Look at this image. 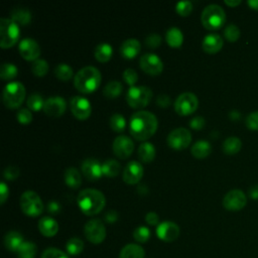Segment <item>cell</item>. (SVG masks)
Returning a JSON list of instances; mask_svg holds the SVG:
<instances>
[{
	"mask_svg": "<svg viewBox=\"0 0 258 258\" xmlns=\"http://www.w3.org/2000/svg\"><path fill=\"white\" fill-rule=\"evenodd\" d=\"M157 125V118L153 113L141 110L133 113L130 117L129 131L135 139L143 141L155 133Z\"/></svg>",
	"mask_w": 258,
	"mask_h": 258,
	"instance_id": "cell-1",
	"label": "cell"
},
{
	"mask_svg": "<svg viewBox=\"0 0 258 258\" xmlns=\"http://www.w3.org/2000/svg\"><path fill=\"white\" fill-rule=\"evenodd\" d=\"M80 210L87 216L99 214L106 205L105 196L98 189L85 188L80 191L77 198Z\"/></svg>",
	"mask_w": 258,
	"mask_h": 258,
	"instance_id": "cell-2",
	"label": "cell"
},
{
	"mask_svg": "<svg viewBox=\"0 0 258 258\" xmlns=\"http://www.w3.org/2000/svg\"><path fill=\"white\" fill-rule=\"evenodd\" d=\"M101 84L100 71L92 66H87L78 71L74 77L76 89L84 94L94 92Z\"/></svg>",
	"mask_w": 258,
	"mask_h": 258,
	"instance_id": "cell-3",
	"label": "cell"
},
{
	"mask_svg": "<svg viewBox=\"0 0 258 258\" xmlns=\"http://www.w3.org/2000/svg\"><path fill=\"white\" fill-rule=\"evenodd\" d=\"M201 21L204 27L209 30L221 28L226 21V13L218 4H210L206 6L201 15Z\"/></svg>",
	"mask_w": 258,
	"mask_h": 258,
	"instance_id": "cell-4",
	"label": "cell"
},
{
	"mask_svg": "<svg viewBox=\"0 0 258 258\" xmlns=\"http://www.w3.org/2000/svg\"><path fill=\"white\" fill-rule=\"evenodd\" d=\"M25 87L20 82H10L3 90V103L7 108H18L25 98Z\"/></svg>",
	"mask_w": 258,
	"mask_h": 258,
	"instance_id": "cell-5",
	"label": "cell"
},
{
	"mask_svg": "<svg viewBox=\"0 0 258 258\" xmlns=\"http://www.w3.org/2000/svg\"><path fill=\"white\" fill-rule=\"evenodd\" d=\"M0 46L2 48H9L13 46L19 37V27L11 18L0 19Z\"/></svg>",
	"mask_w": 258,
	"mask_h": 258,
	"instance_id": "cell-6",
	"label": "cell"
},
{
	"mask_svg": "<svg viewBox=\"0 0 258 258\" xmlns=\"http://www.w3.org/2000/svg\"><path fill=\"white\" fill-rule=\"evenodd\" d=\"M152 98V91L146 86L130 87L126 94V100L130 107L135 109L144 108Z\"/></svg>",
	"mask_w": 258,
	"mask_h": 258,
	"instance_id": "cell-7",
	"label": "cell"
},
{
	"mask_svg": "<svg viewBox=\"0 0 258 258\" xmlns=\"http://www.w3.org/2000/svg\"><path fill=\"white\" fill-rule=\"evenodd\" d=\"M20 207L22 212L29 217H37L43 210L41 199L33 190H26L21 195Z\"/></svg>",
	"mask_w": 258,
	"mask_h": 258,
	"instance_id": "cell-8",
	"label": "cell"
},
{
	"mask_svg": "<svg viewBox=\"0 0 258 258\" xmlns=\"http://www.w3.org/2000/svg\"><path fill=\"white\" fill-rule=\"evenodd\" d=\"M199 106V100L194 93H181L174 101V110L178 115L185 116L194 113Z\"/></svg>",
	"mask_w": 258,
	"mask_h": 258,
	"instance_id": "cell-9",
	"label": "cell"
},
{
	"mask_svg": "<svg viewBox=\"0 0 258 258\" xmlns=\"http://www.w3.org/2000/svg\"><path fill=\"white\" fill-rule=\"evenodd\" d=\"M84 233L91 243L100 244L106 237V228L101 220L92 219L86 223Z\"/></svg>",
	"mask_w": 258,
	"mask_h": 258,
	"instance_id": "cell-10",
	"label": "cell"
},
{
	"mask_svg": "<svg viewBox=\"0 0 258 258\" xmlns=\"http://www.w3.org/2000/svg\"><path fill=\"white\" fill-rule=\"evenodd\" d=\"M166 141L171 148L180 150L189 145L191 141V134L186 128L178 127L169 132Z\"/></svg>",
	"mask_w": 258,
	"mask_h": 258,
	"instance_id": "cell-11",
	"label": "cell"
},
{
	"mask_svg": "<svg viewBox=\"0 0 258 258\" xmlns=\"http://www.w3.org/2000/svg\"><path fill=\"white\" fill-rule=\"evenodd\" d=\"M247 204V198L241 189H232L228 191L223 199V206L228 211H240Z\"/></svg>",
	"mask_w": 258,
	"mask_h": 258,
	"instance_id": "cell-12",
	"label": "cell"
},
{
	"mask_svg": "<svg viewBox=\"0 0 258 258\" xmlns=\"http://www.w3.org/2000/svg\"><path fill=\"white\" fill-rule=\"evenodd\" d=\"M139 64L146 74L151 76L159 75L163 70V62L160 57L151 52L144 53L139 59Z\"/></svg>",
	"mask_w": 258,
	"mask_h": 258,
	"instance_id": "cell-13",
	"label": "cell"
},
{
	"mask_svg": "<svg viewBox=\"0 0 258 258\" xmlns=\"http://www.w3.org/2000/svg\"><path fill=\"white\" fill-rule=\"evenodd\" d=\"M70 108L73 115L80 120H86L90 117L92 112L90 101L81 96H74L71 98Z\"/></svg>",
	"mask_w": 258,
	"mask_h": 258,
	"instance_id": "cell-14",
	"label": "cell"
},
{
	"mask_svg": "<svg viewBox=\"0 0 258 258\" xmlns=\"http://www.w3.org/2000/svg\"><path fill=\"white\" fill-rule=\"evenodd\" d=\"M112 148L116 156L121 159H125L132 154L134 150V143L130 137L120 135L114 139Z\"/></svg>",
	"mask_w": 258,
	"mask_h": 258,
	"instance_id": "cell-15",
	"label": "cell"
},
{
	"mask_svg": "<svg viewBox=\"0 0 258 258\" xmlns=\"http://www.w3.org/2000/svg\"><path fill=\"white\" fill-rule=\"evenodd\" d=\"M67 108L66 100L60 96H52L44 100L43 111L46 115L51 117L61 116Z\"/></svg>",
	"mask_w": 258,
	"mask_h": 258,
	"instance_id": "cell-16",
	"label": "cell"
},
{
	"mask_svg": "<svg viewBox=\"0 0 258 258\" xmlns=\"http://www.w3.org/2000/svg\"><path fill=\"white\" fill-rule=\"evenodd\" d=\"M21 56L27 60H36L40 54V47L33 38H23L18 45Z\"/></svg>",
	"mask_w": 258,
	"mask_h": 258,
	"instance_id": "cell-17",
	"label": "cell"
},
{
	"mask_svg": "<svg viewBox=\"0 0 258 258\" xmlns=\"http://www.w3.org/2000/svg\"><path fill=\"white\" fill-rule=\"evenodd\" d=\"M157 237L165 242H172L177 239L179 235V227L170 221H164L158 224L156 228Z\"/></svg>",
	"mask_w": 258,
	"mask_h": 258,
	"instance_id": "cell-18",
	"label": "cell"
},
{
	"mask_svg": "<svg viewBox=\"0 0 258 258\" xmlns=\"http://www.w3.org/2000/svg\"><path fill=\"white\" fill-rule=\"evenodd\" d=\"M143 176V166L136 160L129 161L123 170V179L128 184L137 183Z\"/></svg>",
	"mask_w": 258,
	"mask_h": 258,
	"instance_id": "cell-19",
	"label": "cell"
},
{
	"mask_svg": "<svg viewBox=\"0 0 258 258\" xmlns=\"http://www.w3.org/2000/svg\"><path fill=\"white\" fill-rule=\"evenodd\" d=\"M81 170L85 177L90 180L99 179L103 172H102V165L100 164L99 160L95 158H87L81 164Z\"/></svg>",
	"mask_w": 258,
	"mask_h": 258,
	"instance_id": "cell-20",
	"label": "cell"
},
{
	"mask_svg": "<svg viewBox=\"0 0 258 258\" xmlns=\"http://www.w3.org/2000/svg\"><path fill=\"white\" fill-rule=\"evenodd\" d=\"M224 41L218 33L207 34L202 42L203 49L208 53H216L223 47Z\"/></svg>",
	"mask_w": 258,
	"mask_h": 258,
	"instance_id": "cell-21",
	"label": "cell"
},
{
	"mask_svg": "<svg viewBox=\"0 0 258 258\" xmlns=\"http://www.w3.org/2000/svg\"><path fill=\"white\" fill-rule=\"evenodd\" d=\"M141 44L135 38H128L124 40L120 46V53L124 58H134L140 51Z\"/></svg>",
	"mask_w": 258,
	"mask_h": 258,
	"instance_id": "cell-22",
	"label": "cell"
},
{
	"mask_svg": "<svg viewBox=\"0 0 258 258\" xmlns=\"http://www.w3.org/2000/svg\"><path fill=\"white\" fill-rule=\"evenodd\" d=\"M38 230L45 237H53L58 231V224L50 217H42L38 221Z\"/></svg>",
	"mask_w": 258,
	"mask_h": 258,
	"instance_id": "cell-23",
	"label": "cell"
},
{
	"mask_svg": "<svg viewBox=\"0 0 258 258\" xmlns=\"http://www.w3.org/2000/svg\"><path fill=\"white\" fill-rule=\"evenodd\" d=\"M23 237L17 231H10L5 235L4 245L10 251H16L23 244Z\"/></svg>",
	"mask_w": 258,
	"mask_h": 258,
	"instance_id": "cell-24",
	"label": "cell"
},
{
	"mask_svg": "<svg viewBox=\"0 0 258 258\" xmlns=\"http://www.w3.org/2000/svg\"><path fill=\"white\" fill-rule=\"evenodd\" d=\"M144 249L137 244H127L121 251L119 258H144Z\"/></svg>",
	"mask_w": 258,
	"mask_h": 258,
	"instance_id": "cell-25",
	"label": "cell"
},
{
	"mask_svg": "<svg viewBox=\"0 0 258 258\" xmlns=\"http://www.w3.org/2000/svg\"><path fill=\"white\" fill-rule=\"evenodd\" d=\"M64 182L72 188H77L82 183V177L80 171L76 167H68L63 173Z\"/></svg>",
	"mask_w": 258,
	"mask_h": 258,
	"instance_id": "cell-26",
	"label": "cell"
},
{
	"mask_svg": "<svg viewBox=\"0 0 258 258\" xmlns=\"http://www.w3.org/2000/svg\"><path fill=\"white\" fill-rule=\"evenodd\" d=\"M11 19L16 22L17 24L26 25L31 20L30 11L24 7H15L11 10Z\"/></svg>",
	"mask_w": 258,
	"mask_h": 258,
	"instance_id": "cell-27",
	"label": "cell"
},
{
	"mask_svg": "<svg viewBox=\"0 0 258 258\" xmlns=\"http://www.w3.org/2000/svg\"><path fill=\"white\" fill-rule=\"evenodd\" d=\"M138 156L143 162H151L155 157V147L150 142H143L138 147Z\"/></svg>",
	"mask_w": 258,
	"mask_h": 258,
	"instance_id": "cell-28",
	"label": "cell"
},
{
	"mask_svg": "<svg viewBox=\"0 0 258 258\" xmlns=\"http://www.w3.org/2000/svg\"><path fill=\"white\" fill-rule=\"evenodd\" d=\"M212 146L207 140H198L190 148L191 154L197 158H204L211 153Z\"/></svg>",
	"mask_w": 258,
	"mask_h": 258,
	"instance_id": "cell-29",
	"label": "cell"
},
{
	"mask_svg": "<svg viewBox=\"0 0 258 258\" xmlns=\"http://www.w3.org/2000/svg\"><path fill=\"white\" fill-rule=\"evenodd\" d=\"M165 40L171 47H179L183 41V35L179 28L170 27L166 31Z\"/></svg>",
	"mask_w": 258,
	"mask_h": 258,
	"instance_id": "cell-30",
	"label": "cell"
},
{
	"mask_svg": "<svg viewBox=\"0 0 258 258\" xmlns=\"http://www.w3.org/2000/svg\"><path fill=\"white\" fill-rule=\"evenodd\" d=\"M241 147H242V142L236 136H230V137L226 138L222 145L223 151L229 155L238 153L240 151Z\"/></svg>",
	"mask_w": 258,
	"mask_h": 258,
	"instance_id": "cell-31",
	"label": "cell"
},
{
	"mask_svg": "<svg viewBox=\"0 0 258 258\" xmlns=\"http://www.w3.org/2000/svg\"><path fill=\"white\" fill-rule=\"evenodd\" d=\"M112 52H113L112 46L109 43L102 42L95 47L94 55L97 60H99L101 62H105L111 58Z\"/></svg>",
	"mask_w": 258,
	"mask_h": 258,
	"instance_id": "cell-32",
	"label": "cell"
},
{
	"mask_svg": "<svg viewBox=\"0 0 258 258\" xmlns=\"http://www.w3.org/2000/svg\"><path fill=\"white\" fill-rule=\"evenodd\" d=\"M120 169H121V165H120L119 161H117L116 159H113V158L107 159L102 164V172L104 175H106L108 177L117 176L118 173L120 172Z\"/></svg>",
	"mask_w": 258,
	"mask_h": 258,
	"instance_id": "cell-33",
	"label": "cell"
},
{
	"mask_svg": "<svg viewBox=\"0 0 258 258\" xmlns=\"http://www.w3.org/2000/svg\"><path fill=\"white\" fill-rule=\"evenodd\" d=\"M36 245L29 241H24L23 244L17 250V258H35Z\"/></svg>",
	"mask_w": 258,
	"mask_h": 258,
	"instance_id": "cell-34",
	"label": "cell"
},
{
	"mask_svg": "<svg viewBox=\"0 0 258 258\" xmlns=\"http://www.w3.org/2000/svg\"><path fill=\"white\" fill-rule=\"evenodd\" d=\"M122 90H123V86L119 81H110L105 86L103 90V94L105 95V97L109 99H114L121 94Z\"/></svg>",
	"mask_w": 258,
	"mask_h": 258,
	"instance_id": "cell-35",
	"label": "cell"
},
{
	"mask_svg": "<svg viewBox=\"0 0 258 258\" xmlns=\"http://www.w3.org/2000/svg\"><path fill=\"white\" fill-rule=\"evenodd\" d=\"M74 74L73 68L70 67L68 63H58L54 68V75L60 81H69L72 79Z\"/></svg>",
	"mask_w": 258,
	"mask_h": 258,
	"instance_id": "cell-36",
	"label": "cell"
},
{
	"mask_svg": "<svg viewBox=\"0 0 258 258\" xmlns=\"http://www.w3.org/2000/svg\"><path fill=\"white\" fill-rule=\"evenodd\" d=\"M66 249H67V252L70 254V255H79L83 249H84V242L77 238V237H74V238H71L68 242H67V245H66Z\"/></svg>",
	"mask_w": 258,
	"mask_h": 258,
	"instance_id": "cell-37",
	"label": "cell"
},
{
	"mask_svg": "<svg viewBox=\"0 0 258 258\" xmlns=\"http://www.w3.org/2000/svg\"><path fill=\"white\" fill-rule=\"evenodd\" d=\"M18 69L11 62H4L0 68V77L3 80H12L17 76Z\"/></svg>",
	"mask_w": 258,
	"mask_h": 258,
	"instance_id": "cell-38",
	"label": "cell"
},
{
	"mask_svg": "<svg viewBox=\"0 0 258 258\" xmlns=\"http://www.w3.org/2000/svg\"><path fill=\"white\" fill-rule=\"evenodd\" d=\"M110 127L115 132H122L126 127L125 118L119 113H114L110 117Z\"/></svg>",
	"mask_w": 258,
	"mask_h": 258,
	"instance_id": "cell-39",
	"label": "cell"
},
{
	"mask_svg": "<svg viewBox=\"0 0 258 258\" xmlns=\"http://www.w3.org/2000/svg\"><path fill=\"white\" fill-rule=\"evenodd\" d=\"M26 104H27V107H28L30 110H32V111H38V110H40L41 108H43L44 101H43L41 95H39V94H37V93H34V94H31V95L27 98Z\"/></svg>",
	"mask_w": 258,
	"mask_h": 258,
	"instance_id": "cell-40",
	"label": "cell"
},
{
	"mask_svg": "<svg viewBox=\"0 0 258 258\" xmlns=\"http://www.w3.org/2000/svg\"><path fill=\"white\" fill-rule=\"evenodd\" d=\"M31 71L35 76L42 77V76L46 75V73L48 71V63L45 59L37 58L36 60L33 61L32 66H31Z\"/></svg>",
	"mask_w": 258,
	"mask_h": 258,
	"instance_id": "cell-41",
	"label": "cell"
},
{
	"mask_svg": "<svg viewBox=\"0 0 258 258\" xmlns=\"http://www.w3.org/2000/svg\"><path fill=\"white\" fill-rule=\"evenodd\" d=\"M133 237L137 242L145 243L150 238V230L145 226H139L134 230Z\"/></svg>",
	"mask_w": 258,
	"mask_h": 258,
	"instance_id": "cell-42",
	"label": "cell"
},
{
	"mask_svg": "<svg viewBox=\"0 0 258 258\" xmlns=\"http://www.w3.org/2000/svg\"><path fill=\"white\" fill-rule=\"evenodd\" d=\"M224 35L228 41L234 42L238 40V38L240 37V29L237 25H235L234 23H231L226 26L224 30Z\"/></svg>",
	"mask_w": 258,
	"mask_h": 258,
	"instance_id": "cell-43",
	"label": "cell"
},
{
	"mask_svg": "<svg viewBox=\"0 0 258 258\" xmlns=\"http://www.w3.org/2000/svg\"><path fill=\"white\" fill-rule=\"evenodd\" d=\"M192 10V3L190 1H179L175 4V11L180 16H187Z\"/></svg>",
	"mask_w": 258,
	"mask_h": 258,
	"instance_id": "cell-44",
	"label": "cell"
},
{
	"mask_svg": "<svg viewBox=\"0 0 258 258\" xmlns=\"http://www.w3.org/2000/svg\"><path fill=\"white\" fill-rule=\"evenodd\" d=\"M145 45L148 47V48H156L158 47L160 44H161V36L157 33H150L148 34L146 37H145Z\"/></svg>",
	"mask_w": 258,
	"mask_h": 258,
	"instance_id": "cell-45",
	"label": "cell"
},
{
	"mask_svg": "<svg viewBox=\"0 0 258 258\" xmlns=\"http://www.w3.org/2000/svg\"><path fill=\"white\" fill-rule=\"evenodd\" d=\"M40 258H69L68 255L59 249L48 248L43 251Z\"/></svg>",
	"mask_w": 258,
	"mask_h": 258,
	"instance_id": "cell-46",
	"label": "cell"
},
{
	"mask_svg": "<svg viewBox=\"0 0 258 258\" xmlns=\"http://www.w3.org/2000/svg\"><path fill=\"white\" fill-rule=\"evenodd\" d=\"M123 80L125 81L126 84H128L129 86L133 87L134 84L137 82L138 80V75L136 73L135 70L133 69H126L124 72H123Z\"/></svg>",
	"mask_w": 258,
	"mask_h": 258,
	"instance_id": "cell-47",
	"label": "cell"
},
{
	"mask_svg": "<svg viewBox=\"0 0 258 258\" xmlns=\"http://www.w3.org/2000/svg\"><path fill=\"white\" fill-rule=\"evenodd\" d=\"M16 118L19 123L28 124L32 121V113L30 112V110H28L26 108H22L17 112Z\"/></svg>",
	"mask_w": 258,
	"mask_h": 258,
	"instance_id": "cell-48",
	"label": "cell"
},
{
	"mask_svg": "<svg viewBox=\"0 0 258 258\" xmlns=\"http://www.w3.org/2000/svg\"><path fill=\"white\" fill-rule=\"evenodd\" d=\"M245 124L250 130H258V111L251 112L246 117Z\"/></svg>",
	"mask_w": 258,
	"mask_h": 258,
	"instance_id": "cell-49",
	"label": "cell"
},
{
	"mask_svg": "<svg viewBox=\"0 0 258 258\" xmlns=\"http://www.w3.org/2000/svg\"><path fill=\"white\" fill-rule=\"evenodd\" d=\"M3 175H4V177H5L6 179H8V180H13V179H15V178L18 177V175H19V169H18V167H16V166L9 165V166H7V167L4 169Z\"/></svg>",
	"mask_w": 258,
	"mask_h": 258,
	"instance_id": "cell-50",
	"label": "cell"
},
{
	"mask_svg": "<svg viewBox=\"0 0 258 258\" xmlns=\"http://www.w3.org/2000/svg\"><path fill=\"white\" fill-rule=\"evenodd\" d=\"M205 123H206V121H205L204 117L196 116L189 121V126H190V128L195 129V130H201L205 126Z\"/></svg>",
	"mask_w": 258,
	"mask_h": 258,
	"instance_id": "cell-51",
	"label": "cell"
},
{
	"mask_svg": "<svg viewBox=\"0 0 258 258\" xmlns=\"http://www.w3.org/2000/svg\"><path fill=\"white\" fill-rule=\"evenodd\" d=\"M156 104L159 107H162V108L168 107L170 105V98H169V96L166 95V94H161V95L157 96Z\"/></svg>",
	"mask_w": 258,
	"mask_h": 258,
	"instance_id": "cell-52",
	"label": "cell"
},
{
	"mask_svg": "<svg viewBox=\"0 0 258 258\" xmlns=\"http://www.w3.org/2000/svg\"><path fill=\"white\" fill-rule=\"evenodd\" d=\"M145 221L148 225H151V226H155L158 224L159 222V217L156 213L154 212H149L146 214L145 216Z\"/></svg>",
	"mask_w": 258,
	"mask_h": 258,
	"instance_id": "cell-53",
	"label": "cell"
},
{
	"mask_svg": "<svg viewBox=\"0 0 258 258\" xmlns=\"http://www.w3.org/2000/svg\"><path fill=\"white\" fill-rule=\"evenodd\" d=\"M46 209H47V211H48L50 214L55 215V214H58V213L60 212L61 207H60V205H59L58 202H56V201H50L49 203H47Z\"/></svg>",
	"mask_w": 258,
	"mask_h": 258,
	"instance_id": "cell-54",
	"label": "cell"
},
{
	"mask_svg": "<svg viewBox=\"0 0 258 258\" xmlns=\"http://www.w3.org/2000/svg\"><path fill=\"white\" fill-rule=\"evenodd\" d=\"M8 194H9V189L6 185V183L4 181L0 182V203L4 204L6 199L8 198Z\"/></svg>",
	"mask_w": 258,
	"mask_h": 258,
	"instance_id": "cell-55",
	"label": "cell"
},
{
	"mask_svg": "<svg viewBox=\"0 0 258 258\" xmlns=\"http://www.w3.org/2000/svg\"><path fill=\"white\" fill-rule=\"evenodd\" d=\"M104 219L106 222L108 223H115L117 220H118V214L116 211L114 210H110L108 211L105 216H104Z\"/></svg>",
	"mask_w": 258,
	"mask_h": 258,
	"instance_id": "cell-56",
	"label": "cell"
},
{
	"mask_svg": "<svg viewBox=\"0 0 258 258\" xmlns=\"http://www.w3.org/2000/svg\"><path fill=\"white\" fill-rule=\"evenodd\" d=\"M249 196L253 200H258V184H255L250 187Z\"/></svg>",
	"mask_w": 258,
	"mask_h": 258,
	"instance_id": "cell-57",
	"label": "cell"
},
{
	"mask_svg": "<svg viewBox=\"0 0 258 258\" xmlns=\"http://www.w3.org/2000/svg\"><path fill=\"white\" fill-rule=\"evenodd\" d=\"M229 117L230 119H232L233 121H236V120H239L241 118V113L237 110H233L229 113Z\"/></svg>",
	"mask_w": 258,
	"mask_h": 258,
	"instance_id": "cell-58",
	"label": "cell"
},
{
	"mask_svg": "<svg viewBox=\"0 0 258 258\" xmlns=\"http://www.w3.org/2000/svg\"><path fill=\"white\" fill-rule=\"evenodd\" d=\"M225 3L231 7H235L241 3V0H225Z\"/></svg>",
	"mask_w": 258,
	"mask_h": 258,
	"instance_id": "cell-59",
	"label": "cell"
},
{
	"mask_svg": "<svg viewBox=\"0 0 258 258\" xmlns=\"http://www.w3.org/2000/svg\"><path fill=\"white\" fill-rule=\"evenodd\" d=\"M247 4H248L252 9L258 10V0H249V1H247Z\"/></svg>",
	"mask_w": 258,
	"mask_h": 258,
	"instance_id": "cell-60",
	"label": "cell"
},
{
	"mask_svg": "<svg viewBox=\"0 0 258 258\" xmlns=\"http://www.w3.org/2000/svg\"><path fill=\"white\" fill-rule=\"evenodd\" d=\"M137 191H138L139 194H141V195H144V194H146L148 190H147V187H146L144 184H139L138 187H137Z\"/></svg>",
	"mask_w": 258,
	"mask_h": 258,
	"instance_id": "cell-61",
	"label": "cell"
}]
</instances>
